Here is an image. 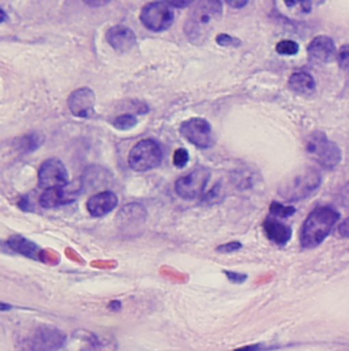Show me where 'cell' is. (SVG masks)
<instances>
[{
    "label": "cell",
    "mask_w": 349,
    "mask_h": 351,
    "mask_svg": "<svg viewBox=\"0 0 349 351\" xmlns=\"http://www.w3.org/2000/svg\"><path fill=\"white\" fill-rule=\"evenodd\" d=\"M221 14L222 1H199L195 5V8L190 12L184 23V34L192 44H203V41L209 37L210 32L213 30L214 23L220 19Z\"/></svg>",
    "instance_id": "cell-1"
},
{
    "label": "cell",
    "mask_w": 349,
    "mask_h": 351,
    "mask_svg": "<svg viewBox=\"0 0 349 351\" xmlns=\"http://www.w3.org/2000/svg\"><path fill=\"white\" fill-rule=\"evenodd\" d=\"M340 213L331 206L315 208L305 220L300 230V245L313 249L321 245L339 221Z\"/></svg>",
    "instance_id": "cell-2"
},
{
    "label": "cell",
    "mask_w": 349,
    "mask_h": 351,
    "mask_svg": "<svg viewBox=\"0 0 349 351\" xmlns=\"http://www.w3.org/2000/svg\"><path fill=\"white\" fill-rule=\"evenodd\" d=\"M163 162V149L152 138L137 143L129 154V166L137 173H146L157 169Z\"/></svg>",
    "instance_id": "cell-3"
},
{
    "label": "cell",
    "mask_w": 349,
    "mask_h": 351,
    "mask_svg": "<svg viewBox=\"0 0 349 351\" xmlns=\"http://www.w3.org/2000/svg\"><path fill=\"white\" fill-rule=\"evenodd\" d=\"M307 154L322 167L335 169L341 162V149L324 133H313L306 144Z\"/></svg>",
    "instance_id": "cell-4"
},
{
    "label": "cell",
    "mask_w": 349,
    "mask_h": 351,
    "mask_svg": "<svg viewBox=\"0 0 349 351\" xmlns=\"http://www.w3.org/2000/svg\"><path fill=\"white\" fill-rule=\"evenodd\" d=\"M321 184V176L318 171L309 169L303 173L291 178L284 186L280 187L279 193L287 201H300L314 193Z\"/></svg>",
    "instance_id": "cell-5"
},
{
    "label": "cell",
    "mask_w": 349,
    "mask_h": 351,
    "mask_svg": "<svg viewBox=\"0 0 349 351\" xmlns=\"http://www.w3.org/2000/svg\"><path fill=\"white\" fill-rule=\"evenodd\" d=\"M140 19L152 32H166L174 23V12L167 1H152L142 7Z\"/></svg>",
    "instance_id": "cell-6"
},
{
    "label": "cell",
    "mask_w": 349,
    "mask_h": 351,
    "mask_svg": "<svg viewBox=\"0 0 349 351\" xmlns=\"http://www.w3.org/2000/svg\"><path fill=\"white\" fill-rule=\"evenodd\" d=\"M179 132L185 141L195 145L196 148L207 149L211 148L216 143L213 128L203 118H190L184 121L180 125Z\"/></svg>",
    "instance_id": "cell-7"
},
{
    "label": "cell",
    "mask_w": 349,
    "mask_h": 351,
    "mask_svg": "<svg viewBox=\"0 0 349 351\" xmlns=\"http://www.w3.org/2000/svg\"><path fill=\"white\" fill-rule=\"evenodd\" d=\"M210 179V170L199 167L187 176H180L174 182V191L183 199H195L203 197Z\"/></svg>",
    "instance_id": "cell-8"
},
{
    "label": "cell",
    "mask_w": 349,
    "mask_h": 351,
    "mask_svg": "<svg viewBox=\"0 0 349 351\" xmlns=\"http://www.w3.org/2000/svg\"><path fill=\"white\" fill-rule=\"evenodd\" d=\"M37 186L42 191L68 186V171L66 166L55 158L45 160L38 170Z\"/></svg>",
    "instance_id": "cell-9"
},
{
    "label": "cell",
    "mask_w": 349,
    "mask_h": 351,
    "mask_svg": "<svg viewBox=\"0 0 349 351\" xmlns=\"http://www.w3.org/2000/svg\"><path fill=\"white\" fill-rule=\"evenodd\" d=\"M67 107L74 117L90 119L96 115V95L90 88H78L68 96Z\"/></svg>",
    "instance_id": "cell-10"
},
{
    "label": "cell",
    "mask_w": 349,
    "mask_h": 351,
    "mask_svg": "<svg viewBox=\"0 0 349 351\" xmlns=\"http://www.w3.org/2000/svg\"><path fill=\"white\" fill-rule=\"evenodd\" d=\"M107 41L115 51L120 53L129 52L134 47H137L135 33L125 25H115L109 27L107 32Z\"/></svg>",
    "instance_id": "cell-11"
},
{
    "label": "cell",
    "mask_w": 349,
    "mask_h": 351,
    "mask_svg": "<svg viewBox=\"0 0 349 351\" xmlns=\"http://www.w3.org/2000/svg\"><path fill=\"white\" fill-rule=\"evenodd\" d=\"M307 53L311 62L325 64L333 60L336 53L335 41L329 36H317L307 47Z\"/></svg>",
    "instance_id": "cell-12"
},
{
    "label": "cell",
    "mask_w": 349,
    "mask_h": 351,
    "mask_svg": "<svg viewBox=\"0 0 349 351\" xmlns=\"http://www.w3.org/2000/svg\"><path fill=\"white\" fill-rule=\"evenodd\" d=\"M119 204L118 195L111 190H104L92 195L86 202V209L93 217H104Z\"/></svg>",
    "instance_id": "cell-13"
},
{
    "label": "cell",
    "mask_w": 349,
    "mask_h": 351,
    "mask_svg": "<svg viewBox=\"0 0 349 351\" xmlns=\"http://www.w3.org/2000/svg\"><path fill=\"white\" fill-rule=\"evenodd\" d=\"M75 194H78L77 189H68L67 186L60 189H48L41 193L38 202L44 209H53L75 201Z\"/></svg>",
    "instance_id": "cell-14"
},
{
    "label": "cell",
    "mask_w": 349,
    "mask_h": 351,
    "mask_svg": "<svg viewBox=\"0 0 349 351\" xmlns=\"http://www.w3.org/2000/svg\"><path fill=\"white\" fill-rule=\"evenodd\" d=\"M263 231L266 237L276 245H287L292 237V228L281 221L279 217L269 215L263 221Z\"/></svg>",
    "instance_id": "cell-15"
},
{
    "label": "cell",
    "mask_w": 349,
    "mask_h": 351,
    "mask_svg": "<svg viewBox=\"0 0 349 351\" xmlns=\"http://www.w3.org/2000/svg\"><path fill=\"white\" fill-rule=\"evenodd\" d=\"M145 220L146 209L137 202L125 205L118 215V223L120 228H135L145 223Z\"/></svg>",
    "instance_id": "cell-16"
},
{
    "label": "cell",
    "mask_w": 349,
    "mask_h": 351,
    "mask_svg": "<svg viewBox=\"0 0 349 351\" xmlns=\"http://www.w3.org/2000/svg\"><path fill=\"white\" fill-rule=\"evenodd\" d=\"M64 342L63 335L56 330H40L31 339V350L55 351L57 350Z\"/></svg>",
    "instance_id": "cell-17"
},
{
    "label": "cell",
    "mask_w": 349,
    "mask_h": 351,
    "mask_svg": "<svg viewBox=\"0 0 349 351\" xmlns=\"http://www.w3.org/2000/svg\"><path fill=\"white\" fill-rule=\"evenodd\" d=\"M7 246L21 254V256H25V257H29V258H34L37 260L38 256H40V247L36 242H31L29 241L27 238L22 237V235H12L7 239Z\"/></svg>",
    "instance_id": "cell-18"
},
{
    "label": "cell",
    "mask_w": 349,
    "mask_h": 351,
    "mask_svg": "<svg viewBox=\"0 0 349 351\" xmlns=\"http://www.w3.org/2000/svg\"><path fill=\"white\" fill-rule=\"evenodd\" d=\"M288 85H289V88H291L295 93H299V95H303V96H307V95L314 93V90H315V88H317L313 75L309 74V73H306V71L294 73V74L289 77Z\"/></svg>",
    "instance_id": "cell-19"
},
{
    "label": "cell",
    "mask_w": 349,
    "mask_h": 351,
    "mask_svg": "<svg viewBox=\"0 0 349 351\" xmlns=\"http://www.w3.org/2000/svg\"><path fill=\"white\" fill-rule=\"evenodd\" d=\"M138 125V118L134 114H122L112 121V126L119 132H129Z\"/></svg>",
    "instance_id": "cell-20"
},
{
    "label": "cell",
    "mask_w": 349,
    "mask_h": 351,
    "mask_svg": "<svg viewBox=\"0 0 349 351\" xmlns=\"http://www.w3.org/2000/svg\"><path fill=\"white\" fill-rule=\"evenodd\" d=\"M42 144V137L38 133H31L21 138V151L23 154L34 152Z\"/></svg>",
    "instance_id": "cell-21"
},
{
    "label": "cell",
    "mask_w": 349,
    "mask_h": 351,
    "mask_svg": "<svg viewBox=\"0 0 349 351\" xmlns=\"http://www.w3.org/2000/svg\"><path fill=\"white\" fill-rule=\"evenodd\" d=\"M295 212H296V209H295L294 206H288V205H284V204L277 202V201H274V202L270 205V215L274 216V217H279V219L289 217V216H292Z\"/></svg>",
    "instance_id": "cell-22"
},
{
    "label": "cell",
    "mask_w": 349,
    "mask_h": 351,
    "mask_svg": "<svg viewBox=\"0 0 349 351\" xmlns=\"http://www.w3.org/2000/svg\"><path fill=\"white\" fill-rule=\"evenodd\" d=\"M276 51L284 56H294L299 52V44L292 40H283L276 45Z\"/></svg>",
    "instance_id": "cell-23"
},
{
    "label": "cell",
    "mask_w": 349,
    "mask_h": 351,
    "mask_svg": "<svg viewBox=\"0 0 349 351\" xmlns=\"http://www.w3.org/2000/svg\"><path fill=\"white\" fill-rule=\"evenodd\" d=\"M188 160H190V156H188V152L184 148H177L174 151V158H172V163H174V167L184 169L188 165Z\"/></svg>",
    "instance_id": "cell-24"
},
{
    "label": "cell",
    "mask_w": 349,
    "mask_h": 351,
    "mask_svg": "<svg viewBox=\"0 0 349 351\" xmlns=\"http://www.w3.org/2000/svg\"><path fill=\"white\" fill-rule=\"evenodd\" d=\"M216 43L220 45V47H224V48H228V47H239L242 44V41L233 36H229V34H225V33H220L217 37H216Z\"/></svg>",
    "instance_id": "cell-25"
},
{
    "label": "cell",
    "mask_w": 349,
    "mask_h": 351,
    "mask_svg": "<svg viewBox=\"0 0 349 351\" xmlns=\"http://www.w3.org/2000/svg\"><path fill=\"white\" fill-rule=\"evenodd\" d=\"M242 249V243L240 242H228V243H222L221 246H218L216 250L218 253H222V254H228V253H235L237 250Z\"/></svg>",
    "instance_id": "cell-26"
},
{
    "label": "cell",
    "mask_w": 349,
    "mask_h": 351,
    "mask_svg": "<svg viewBox=\"0 0 349 351\" xmlns=\"http://www.w3.org/2000/svg\"><path fill=\"white\" fill-rule=\"evenodd\" d=\"M339 63L343 70L349 71V44L341 47V49L339 52Z\"/></svg>",
    "instance_id": "cell-27"
},
{
    "label": "cell",
    "mask_w": 349,
    "mask_h": 351,
    "mask_svg": "<svg viewBox=\"0 0 349 351\" xmlns=\"http://www.w3.org/2000/svg\"><path fill=\"white\" fill-rule=\"evenodd\" d=\"M225 275L229 279V282H232L235 285H242L247 280V275H244V274H239V272H233V271H225Z\"/></svg>",
    "instance_id": "cell-28"
},
{
    "label": "cell",
    "mask_w": 349,
    "mask_h": 351,
    "mask_svg": "<svg viewBox=\"0 0 349 351\" xmlns=\"http://www.w3.org/2000/svg\"><path fill=\"white\" fill-rule=\"evenodd\" d=\"M18 206H19L22 210H25V212H31V210H33V205H31V202H30V199H29L27 195H25V197H22V198L19 199Z\"/></svg>",
    "instance_id": "cell-29"
},
{
    "label": "cell",
    "mask_w": 349,
    "mask_h": 351,
    "mask_svg": "<svg viewBox=\"0 0 349 351\" xmlns=\"http://www.w3.org/2000/svg\"><path fill=\"white\" fill-rule=\"evenodd\" d=\"M339 232L341 237L349 238V217H347L339 227Z\"/></svg>",
    "instance_id": "cell-30"
},
{
    "label": "cell",
    "mask_w": 349,
    "mask_h": 351,
    "mask_svg": "<svg viewBox=\"0 0 349 351\" xmlns=\"http://www.w3.org/2000/svg\"><path fill=\"white\" fill-rule=\"evenodd\" d=\"M231 7H235V8H242V7H244V5H247L248 4V1L247 0H244V1H233V0H229V1H227Z\"/></svg>",
    "instance_id": "cell-31"
},
{
    "label": "cell",
    "mask_w": 349,
    "mask_h": 351,
    "mask_svg": "<svg viewBox=\"0 0 349 351\" xmlns=\"http://www.w3.org/2000/svg\"><path fill=\"white\" fill-rule=\"evenodd\" d=\"M171 7H179V8H183V7H187L191 1H167Z\"/></svg>",
    "instance_id": "cell-32"
},
{
    "label": "cell",
    "mask_w": 349,
    "mask_h": 351,
    "mask_svg": "<svg viewBox=\"0 0 349 351\" xmlns=\"http://www.w3.org/2000/svg\"><path fill=\"white\" fill-rule=\"evenodd\" d=\"M7 19H8L7 12L4 11V8H0V23H4Z\"/></svg>",
    "instance_id": "cell-33"
}]
</instances>
